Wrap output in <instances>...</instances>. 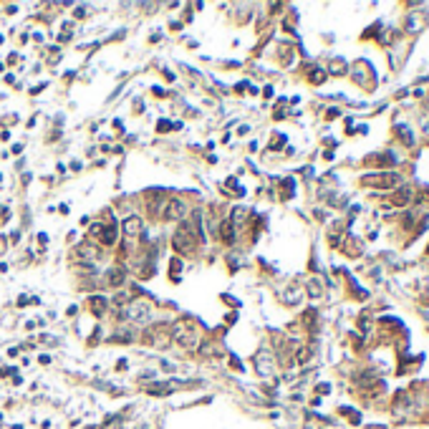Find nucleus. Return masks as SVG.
I'll return each mask as SVG.
<instances>
[{
    "label": "nucleus",
    "mask_w": 429,
    "mask_h": 429,
    "mask_svg": "<svg viewBox=\"0 0 429 429\" xmlns=\"http://www.w3.org/2000/svg\"><path fill=\"white\" fill-rule=\"evenodd\" d=\"M263 96H268V99L273 96V86H265V89H263Z\"/></svg>",
    "instance_id": "nucleus-15"
},
{
    "label": "nucleus",
    "mask_w": 429,
    "mask_h": 429,
    "mask_svg": "<svg viewBox=\"0 0 429 429\" xmlns=\"http://www.w3.org/2000/svg\"><path fill=\"white\" fill-rule=\"evenodd\" d=\"M394 137H396V142L401 144V146H406V149H412L414 144H417V134H414V129H412V124H406V121H396L394 124Z\"/></svg>",
    "instance_id": "nucleus-3"
},
{
    "label": "nucleus",
    "mask_w": 429,
    "mask_h": 429,
    "mask_svg": "<svg viewBox=\"0 0 429 429\" xmlns=\"http://www.w3.org/2000/svg\"><path fill=\"white\" fill-rule=\"evenodd\" d=\"M281 187H283V200H290L293 195H295V182L288 177V179H283L281 182Z\"/></svg>",
    "instance_id": "nucleus-11"
},
{
    "label": "nucleus",
    "mask_w": 429,
    "mask_h": 429,
    "mask_svg": "<svg viewBox=\"0 0 429 429\" xmlns=\"http://www.w3.org/2000/svg\"><path fill=\"white\" fill-rule=\"evenodd\" d=\"M0 422H3V414H0Z\"/></svg>",
    "instance_id": "nucleus-16"
},
{
    "label": "nucleus",
    "mask_w": 429,
    "mask_h": 429,
    "mask_svg": "<svg viewBox=\"0 0 429 429\" xmlns=\"http://www.w3.org/2000/svg\"><path fill=\"white\" fill-rule=\"evenodd\" d=\"M354 83L358 86L361 91H374L376 86H379V76H376V69H374V63L369 58H358L354 66L349 69Z\"/></svg>",
    "instance_id": "nucleus-1"
},
{
    "label": "nucleus",
    "mask_w": 429,
    "mask_h": 429,
    "mask_svg": "<svg viewBox=\"0 0 429 429\" xmlns=\"http://www.w3.org/2000/svg\"><path fill=\"white\" fill-rule=\"evenodd\" d=\"M126 318H137V321H142V318H146L149 316V306L146 303H142V300H137V303H132L126 308V313H124Z\"/></svg>",
    "instance_id": "nucleus-8"
},
{
    "label": "nucleus",
    "mask_w": 429,
    "mask_h": 429,
    "mask_svg": "<svg viewBox=\"0 0 429 429\" xmlns=\"http://www.w3.org/2000/svg\"><path fill=\"white\" fill-rule=\"evenodd\" d=\"M308 293H311V298H321V293H323V288H321V283L318 281H308Z\"/></svg>",
    "instance_id": "nucleus-12"
},
{
    "label": "nucleus",
    "mask_w": 429,
    "mask_h": 429,
    "mask_svg": "<svg viewBox=\"0 0 429 429\" xmlns=\"http://www.w3.org/2000/svg\"><path fill=\"white\" fill-rule=\"evenodd\" d=\"M175 250L177 252H195L197 250V245H200V235H195V230H192V225L189 222H184V225H179L177 227V232H175Z\"/></svg>",
    "instance_id": "nucleus-2"
},
{
    "label": "nucleus",
    "mask_w": 429,
    "mask_h": 429,
    "mask_svg": "<svg viewBox=\"0 0 429 429\" xmlns=\"http://www.w3.org/2000/svg\"><path fill=\"white\" fill-rule=\"evenodd\" d=\"M184 212H187V205L182 200H169V205L164 210V220H179V217H184Z\"/></svg>",
    "instance_id": "nucleus-4"
},
{
    "label": "nucleus",
    "mask_w": 429,
    "mask_h": 429,
    "mask_svg": "<svg viewBox=\"0 0 429 429\" xmlns=\"http://www.w3.org/2000/svg\"><path fill=\"white\" fill-rule=\"evenodd\" d=\"M349 61L346 58H341V56H336V58H331L328 61V73L331 76H346L349 73Z\"/></svg>",
    "instance_id": "nucleus-5"
},
{
    "label": "nucleus",
    "mask_w": 429,
    "mask_h": 429,
    "mask_svg": "<svg viewBox=\"0 0 429 429\" xmlns=\"http://www.w3.org/2000/svg\"><path fill=\"white\" fill-rule=\"evenodd\" d=\"M316 392H318V394H331V384H318Z\"/></svg>",
    "instance_id": "nucleus-13"
},
{
    "label": "nucleus",
    "mask_w": 429,
    "mask_h": 429,
    "mask_svg": "<svg viewBox=\"0 0 429 429\" xmlns=\"http://www.w3.org/2000/svg\"><path fill=\"white\" fill-rule=\"evenodd\" d=\"M0 220H8V207H0Z\"/></svg>",
    "instance_id": "nucleus-14"
},
{
    "label": "nucleus",
    "mask_w": 429,
    "mask_h": 429,
    "mask_svg": "<svg viewBox=\"0 0 429 429\" xmlns=\"http://www.w3.org/2000/svg\"><path fill=\"white\" fill-rule=\"evenodd\" d=\"M104 308H106V300H104V295H91V298H89V311H91L94 316H101V313H104Z\"/></svg>",
    "instance_id": "nucleus-10"
},
{
    "label": "nucleus",
    "mask_w": 429,
    "mask_h": 429,
    "mask_svg": "<svg viewBox=\"0 0 429 429\" xmlns=\"http://www.w3.org/2000/svg\"><path fill=\"white\" fill-rule=\"evenodd\" d=\"M142 227H144V222H142L139 214H132L129 220H124V232L129 235V238H137V235H142Z\"/></svg>",
    "instance_id": "nucleus-6"
},
{
    "label": "nucleus",
    "mask_w": 429,
    "mask_h": 429,
    "mask_svg": "<svg viewBox=\"0 0 429 429\" xmlns=\"http://www.w3.org/2000/svg\"><path fill=\"white\" fill-rule=\"evenodd\" d=\"M124 278L126 273L121 268H111V270H106V278H104V286H109V288H119L124 283Z\"/></svg>",
    "instance_id": "nucleus-7"
},
{
    "label": "nucleus",
    "mask_w": 429,
    "mask_h": 429,
    "mask_svg": "<svg viewBox=\"0 0 429 429\" xmlns=\"http://www.w3.org/2000/svg\"><path fill=\"white\" fill-rule=\"evenodd\" d=\"M338 414L346 417L349 424H356V427L363 422V419H361V409H356V406H338Z\"/></svg>",
    "instance_id": "nucleus-9"
}]
</instances>
